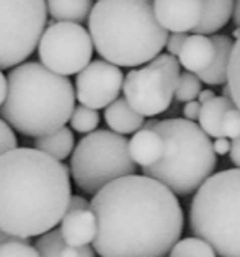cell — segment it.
I'll return each instance as SVG.
<instances>
[{
    "mask_svg": "<svg viewBox=\"0 0 240 257\" xmlns=\"http://www.w3.org/2000/svg\"><path fill=\"white\" fill-rule=\"evenodd\" d=\"M100 257H162L183 233V208L163 182L147 175L112 180L92 200Z\"/></svg>",
    "mask_w": 240,
    "mask_h": 257,
    "instance_id": "obj_1",
    "label": "cell"
},
{
    "mask_svg": "<svg viewBox=\"0 0 240 257\" xmlns=\"http://www.w3.org/2000/svg\"><path fill=\"white\" fill-rule=\"evenodd\" d=\"M70 170L39 149L0 156V231L28 240L56 227L70 201Z\"/></svg>",
    "mask_w": 240,
    "mask_h": 257,
    "instance_id": "obj_2",
    "label": "cell"
},
{
    "mask_svg": "<svg viewBox=\"0 0 240 257\" xmlns=\"http://www.w3.org/2000/svg\"><path fill=\"white\" fill-rule=\"evenodd\" d=\"M88 30L98 54L118 67L149 63L169 39L156 18L154 0H97Z\"/></svg>",
    "mask_w": 240,
    "mask_h": 257,
    "instance_id": "obj_3",
    "label": "cell"
},
{
    "mask_svg": "<svg viewBox=\"0 0 240 257\" xmlns=\"http://www.w3.org/2000/svg\"><path fill=\"white\" fill-rule=\"evenodd\" d=\"M75 100L67 75L28 61L16 65L7 75V96L0 114L14 132L39 139L70 121Z\"/></svg>",
    "mask_w": 240,
    "mask_h": 257,
    "instance_id": "obj_4",
    "label": "cell"
},
{
    "mask_svg": "<svg viewBox=\"0 0 240 257\" xmlns=\"http://www.w3.org/2000/svg\"><path fill=\"white\" fill-rule=\"evenodd\" d=\"M152 128L165 142L158 163L142 168L144 175L163 182L181 196L198 191L217 165L210 137L190 119L156 121Z\"/></svg>",
    "mask_w": 240,
    "mask_h": 257,
    "instance_id": "obj_5",
    "label": "cell"
},
{
    "mask_svg": "<svg viewBox=\"0 0 240 257\" xmlns=\"http://www.w3.org/2000/svg\"><path fill=\"white\" fill-rule=\"evenodd\" d=\"M191 231L219 257H240V168L210 175L190 208Z\"/></svg>",
    "mask_w": 240,
    "mask_h": 257,
    "instance_id": "obj_6",
    "label": "cell"
},
{
    "mask_svg": "<svg viewBox=\"0 0 240 257\" xmlns=\"http://www.w3.org/2000/svg\"><path fill=\"white\" fill-rule=\"evenodd\" d=\"M137 163L130 156V142L112 130L86 133L72 153L70 173L75 186L95 196L112 180L132 175Z\"/></svg>",
    "mask_w": 240,
    "mask_h": 257,
    "instance_id": "obj_7",
    "label": "cell"
},
{
    "mask_svg": "<svg viewBox=\"0 0 240 257\" xmlns=\"http://www.w3.org/2000/svg\"><path fill=\"white\" fill-rule=\"evenodd\" d=\"M46 0H0V68L23 63L48 23Z\"/></svg>",
    "mask_w": 240,
    "mask_h": 257,
    "instance_id": "obj_8",
    "label": "cell"
},
{
    "mask_svg": "<svg viewBox=\"0 0 240 257\" xmlns=\"http://www.w3.org/2000/svg\"><path fill=\"white\" fill-rule=\"evenodd\" d=\"M179 77L181 63L177 56L159 53L144 67L126 74L123 93L128 103L144 117H154L170 107Z\"/></svg>",
    "mask_w": 240,
    "mask_h": 257,
    "instance_id": "obj_9",
    "label": "cell"
},
{
    "mask_svg": "<svg viewBox=\"0 0 240 257\" xmlns=\"http://www.w3.org/2000/svg\"><path fill=\"white\" fill-rule=\"evenodd\" d=\"M39 58L49 70L61 75L79 74L93 56V39L81 23L56 21L49 25L39 41Z\"/></svg>",
    "mask_w": 240,
    "mask_h": 257,
    "instance_id": "obj_10",
    "label": "cell"
},
{
    "mask_svg": "<svg viewBox=\"0 0 240 257\" xmlns=\"http://www.w3.org/2000/svg\"><path fill=\"white\" fill-rule=\"evenodd\" d=\"M125 75L118 65L107 60H93L75 77V98L92 108H105L118 100Z\"/></svg>",
    "mask_w": 240,
    "mask_h": 257,
    "instance_id": "obj_11",
    "label": "cell"
},
{
    "mask_svg": "<svg viewBox=\"0 0 240 257\" xmlns=\"http://www.w3.org/2000/svg\"><path fill=\"white\" fill-rule=\"evenodd\" d=\"M154 13L169 32H193L202 20L203 0H154Z\"/></svg>",
    "mask_w": 240,
    "mask_h": 257,
    "instance_id": "obj_12",
    "label": "cell"
},
{
    "mask_svg": "<svg viewBox=\"0 0 240 257\" xmlns=\"http://www.w3.org/2000/svg\"><path fill=\"white\" fill-rule=\"evenodd\" d=\"M61 236L72 247H85L93 243L97 236V215L92 208L68 210L61 219Z\"/></svg>",
    "mask_w": 240,
    "mask_h": 257,
    "instance_id": "obj_13",
    "label": "cell"
},
{
    "mask_svg": "<svg viewBox=\"0 0 240 257\" xmlns=\"http://www.w3.org/2000/svg\"><path fill=\"white\" fill-rule=\"evenodd\" d=\"M214 56H216V46L212 39L202 34H193L188 35L186 42L177 54V60L186 70L198 74L212 63Z\"/></svg>",
    "mask_w": 240,
    "mask_h": 257,
    "instance_id": "obj_14",
    "label": "cell"
},
{
    "mask_svg": "<svg viewBox=\"0 0 240 257\" xmlns=\"http://www.w3.org/2000/svg\"><path fill=\"white\" fill-rule=\"evenodd\" d=\"M163 149L165 142L154 128H140L130 140V156L140 168L158 163L163 156Z\"/></svg>",
    "mask_w": 240,
    "mask_h": 257,
    "instance_id": "obj_15",
    "label": "cell"
},
{
    "mask_svg": "<svg viewBox=\"0 0 240 257\" xmlns=\"http://www.w3.org/2000/svg\"><path fill=\"white\" fill-rule=\"evenodd\" d=\"M212 42L216 46V56H214L212 63L205 68V70L198 72V77L203 84L209 86H221L228 82V68H230V58L233 51V44L228 35H217L212 34Z\"/></svg>",
    "mask_w": 240,
    "mask_h": 257,
    "instance_id": "obj_16",
    "label": "cell"
},
{
    "mask_svg": "<svg viewBox=\"0 0 240 257\" xmlns=\"http://www.w3.org/2000/svg\"><path fill=\"white\" fill-rule=\"evenodd\" d=\"M105 122L116 133L130 135L139 132L144 126V115L137 112L126 98L114 100L109 107H105Z\"/></svg>",
    "mask_w": 240,
    "mask_h": 257,
    "instance_id": "obj_17",
    "label": "cell"
},
{
    "mask_svg": "<svg viewBox=\"0 0 240 257\" xmlns=\"http://www.w3.org/2000/svg\"><path fill=\"white\" fill-rule=\"evenodd\" d=\"M235 0H203L202 20L193 32L202 35L217 34L233 18Z\"/></svg>",
    "mask_w": 240,
    "mask_h": 257,
    "instance_id": "obj_18",
    "label": "cell"
},
{
    "mask_svg": "<svg viewBox=\"0 0 240 257\" xmlns=\"http://www.w3.org/2000/svg\"><path fill=\"white\" fill-rule=\"evenodd\" d=\"M35 247L41 257H95V250L88 245L85 247L67 245L61 236V231L54 227L37 238Z\"/></svg>",
    "mask_w": 240,
    "mask_h": 257,
    "instance_id": "obj_19",
    "label": "cell"
},
{
    "mask_svg": "<svg viewBox=\"0 0 240 257\" xmlns=\"http://www.w3.org/2000/svg\"><path fill=\"white\" fill-rule=\"evenodd\" d=\"M233 100L228 98V96H214L210 102L202 105V110H200L198 124L203 132L207 133L212 139L217 137H224L223 133V119L224 114L233 107Z\"/></svg>",
    "mask_w": 240,
    "mask_h": 257,
    "instance_id": "obj_20",
    "label": "cell"
},
{
    "mask_svg": "<svg viewBox=\"0 0 240 257\" xmlns=\"http://www.w3.org/2000/svg\"><path fill=\"white\" fill-rule=\"evenodd\" d=\"M48 13L54 21L85 23L93 9V0H46Z\"/></svg>",
    "mask_w": 240,
    "mask_h": 257,
    "instance_id": "obj_21",
    "label": "cell"
},
{
    "mask_svg": "<svg viewBox=\"0 0 240 257\" xmlns=\"http://www.w3.org/2000/svg\"><path fill=\"white\" fill-rule=\"evenodd\" d=\"M34 147L42 153L53 156V158L60 159H67L68 156L74 153V135H72L70 128H60L53 133H48V135H42L39 139H35Z\"/></svg>",
    "mask_w": 240,
    "mask_h": 257,
    "instance_id": "obj_22",
    "label": "cell"
},
{
    "mask_svg": "<svg viewBox=\"0 0 240 257\" xmlns=\"http://www.w3.org/2000/svg\"><path fill=\"white\" fill-rule=\"evenodd\" d=\"M170 257H217V252L209 241L196 236L177 241L170 250Z\"/></svg>",
    "mask_w": 240,
    "mask_h": 257,
    "instance_id": "obj_23",
    "label": "cell"
},
{
    "mask_svg": "<svg viewBox=\"0 0 240 257\" xmlns=\"http://www.w3.org/2000/svg\"><path fill=\"white\" fill-rule=\"evenodd\" d=\"M100 122V115H98L97 108L86 107V105H79L74 108L70 117V126L77 133H92L98 128Z\"/></svg>",
    "mask_w": 240,
    "mask_h": 257,
    "instance_id": "obj_24",
    "label": "cell"
},
{
    "mask_svg": "<svg viewBox=\"0 0 240 257\" xmlns=\"http://www.w3.org/2000/svg\"><path fill=\"white\" fill-rule=\"evenodd\" d=\"M202 91V81L200 77L195 74V72H183L179 77V82H177L176 88V100L181 103L191 102V100H196Z\"/></svg>",
    "mask_w": 240,
    "mask_h": 257,
    "instance_id": "obj_25",
    "label": "cell"
},
{
    "mask_svg": "<svg viewBox=\"0 0 240 257\" xmlns=\"http://www.w3.org/2000/svg\"><path fill=\"white\" fill-rule=\"evenodd\" d=\"M228 86H230L231 100L240 108V37L233 44V51H231L230 68H228Z\"/></svg>",
    "mask_w": 240,
    "mask_h": 257,
    "instance_id": "obj_26",
    "label": "cell"
},
{
    "mask_svg": "<svg viewBox=\"0 0 240 257\" xmlns=\"http://www.w3.org/2000/svg\"><path fill=\"white\" fill-rule=\"evenodd\" d=\"M0 257H41V254L23 238H11L0 243Z\"/></svg>",
    "mask_w": 240,
    "mask_h": 257,
    "instance_id": "obj_27",
    "label": "cell"
},
{
    "mask_svg": "<svg viewBox=\"0 0 240 257\" xmlns=\"http://www.w3.org/2000/svg\"><path fill=\"white\" fill-rule=\"evenodd\" d=\"M223 133H224V137H228L230 140L240 137V108L237 105H233V107L224 114Z\"/></svg>",
    "mask_w": 240,
    "mask_h": 257,
    "instance_id": "obj_28",
    "label": "cell"
},
{
    "mask_svg": "<svg viewBox=\"0 0 240 257\" xmlns=\"http://www.w3.org/2000/svg\"><path fill=\"white\" fill-rule=\"evenodd\" d=\"M18 147V139L14 135L11 124L6 119H0V156Z\"/></svg>",
    "mask_w": 240,
    "mask_h": 257,
    "instance_id": "obj_29",
    "label": "cell"
},
{
    "mask_svg": "<svg viewBox=\"0 0 240 257\" xmlns=\"http://www.w3.org/2000/svg\"><path fill=\"white\" fill-rule=\"evenodd\" d=\"M188 35L184 34V32H170L169 39H167V51L170 54H174V56H177L181 51V48H183V44L186 42Z\"/></svg>",
    "mask_w": 240,
    "mask_h": 257,
    "instance_id": "obj_30",
    "label": "cell"
},
{
    "mask_svg": "<svg viewBox=\"0 0 240 257\" xmlns=\"http://www.w3.org/2000/svg\"><path fill=\"white\" fill-rule=\"evenodd\" d=\"M200 110H202V103L198 100H191V102H186L184 103V108H183V115L190 121H198L200 117Z\"/></svg>",
    "mask_w": 240,
    "mask_h": 257,
    "instance_id": "obj_31",
    "label": "cell"
},
{
    "mask_svg": "<svg viewBox=\"0 0 240 257\" xmlns=\"http://www.w3.org/2000/svg\"><path fill=\"white\" fill-rule=\"evenodd\" d=\"M212 147H214V151H216V154L224 156V154L230 153L231 142H230V139H228V137H217V139H214Z\"/></svg>",
    "mask_w": 240,
    "mask_h": 257,
    "instance_id": "obj_32",
    "label": "cell"
},
{
    "mask_svg": "<svg viewBox=\"0 0 240 257\" xmlns=\"http://www.w3.org/2000/svg\"><path fill=\"white\" fill-rule=\"evenodd\" d=\"M85 208H92V201H86L83 196H72L68 201V210H85Z\"/></svg>",
    "mask_w": 240,
    "mask_h": 257,
    "instance_id": "obj_33",
    "label": "cell"
},
{
    "mask_svg": "<svg viewBox=\"0 0 240 257\" xmlns=\"http://www.w3.org/2000/svg\"><path fill=\"white\" fill-rule=\"evenodd\" d=\"M230 158H231V163L240 168V137H237V139L231 140Z\"/></svg>",
    "mask_w": 240,
    "mask_h": 257,
    "instance_id": "obj_34",
    "label": "cell"
},
{
    "mask_svg": "<svg viewBox=\"0 0 240 257\" xmlns=\"http://www.w3.org/2000/svg\"><path fill=\"white\" fill-rule=\"evenodd\" d=\"M7 96V77L2 74V68H0V108H2L4 102H6Z\"/></svg>",
    "mask_w": 240,
    "mask_h": 257,
    "instance_id": "obj_35",
    "label": "cell"
},
{
    "mask_svg": "<svg viewBox=\"0 0 240 257\" xmlns=\"http://www.w3.org/2000/svg\"><path fill=\"white\" fill-rule=\"evenodd\" d=\"M214 96H216V93L212 91V89H202V91H200V95H198V102L200 103H207V102H210V100L214 98Z\"/></svg>",
    "mask_w": 240,
    "mask_h": 257,
    "instance_id": "obj_36",
    "label": "cell"
},
{
    "mask_svg": "<svg viewBox=\"0 0 240 257\" xmlns=\"http://www.w3.org/2000/svg\"><path fill=\"white\" fill-rule=\"evenodd\" d=\"M233 21H235V27L240 28V0H235V7H233Z\"/></svg>",
    "mask_w": 240,
    "mask_h": 257,
    "instance_id": "obj_37",
    "label": "cell"
},
{
    "mask_svg": "<svg viewBox=\"0 0 240 257\" xmlns=\"http://www.w3.org/2000/svg\"><path fill=\"white\" fill-rule=\"evenodd\" d=\"M11 238H13V236H9V234H6L4 231H0V243H2V241H6V240H11Z\"/></svg>",
    "mask_w": 240,
    "mask_h": 257,
    "instance_id": "obj_38",
    "label": "cell"
},
{
    "mask_svg": "<svg viewBox=\"0 0 240 257\" xmlns=\"http://www.w3.org/2000/svg\"><path fill=\"white\" fill-rule=\"evenodd\" d=\"M162 257H163V255H162Z\"/></svg>",
    "mask_w": 240,
    "mask_h": 257,
    "instance_id": "obj_39",
    "label": "cell"
}]
</instances>
